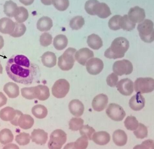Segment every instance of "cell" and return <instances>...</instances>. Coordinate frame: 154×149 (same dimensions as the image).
<instances>
[{"mask_svg":"<svg viewBox=\"0 0 154 149\" xmlns=\"http://www.w3.org/2000/svg\"><path fill=\"white\" fill-rule=\"evenodd\" d=\"M52 4L60 11L66 10L69 6V0H52Z\"/></svg>","mask_w":154,"mask_h":149,"instance_id":"41","label":"cell"},{"mask_svg":"<svg viewBox=\"0 0 154 149\" xmlns=\"http://www.w3.org/2000/svg\"><path fill=\"white\" fill-rule=\"evenodd\" d=\"M35 99L44 101L48 99L50 96V90L48 86L38 85L34 87Z\"/></svg>","mask_w":154,"mask_h":149,"instance_id":"21","label":"cell"},{"mask_svg":"<svg viewBox=\"0 0 154 149\" xmlns=\"http://www.w3.org/2000/svg\"><path fill=\"white\" fill-rule=\"evenodd\" d=\"M3 73V67L1 64V61H0V74H2Z\"/></svg>","mask_w":154,"mask_h":149,"instance_id":"56","label":"cell"},{"mask_svg":"<svg viewBox=\"0 0 154 149\" xmlns=\"http://www.w3.org/2000/svg\"><path fill=\"white\" fill-rule=\"evenodd\" d=\"M68 44L67 37L63 35H58L54 38L53 45L57 50H62L67 47Z\"/></svg>","mask_w":154,"mask_h":149,"instance_id":"29","label":"cell"},{"mask_svg":"<svg viewBox=\"0 0 154 149\" xmlns=\"http://www.w3.org/2000/svg\"><path fill=\"white\" fill-rule=\"evenodd\" d=\"M70 87V84L66 80L60 79L54 84L52 88V93L55 98L62 99L67 96Z\"/></svg>","mask_w":154,"mask_h":149,"instance_id":"8","label":"cell"},{"mask_svg":"<svg viewBox=\"0 0 154 149\" xmlns=\"http://www.w3.org/2000/svg\"><path fill=\"white\" fill-rule=\"evenodd\" d=\"M88 45L91 49L98 50L103 46V41L100 36L95 34H92L88 37Z\"/></svg>","mask_w":154,"mask_h":149,"instance_id":"28","label":"cell"},{"mask_svg":"<svg viewBox=\"0 0 154 149\" xmlns=\"http://www.w3.org/2000/svg\"><path fill=\"white\" fill-rule=\"evenodd\" d=\"M85 10L88 14L97 15L101 19H106L112 14L110 8L104 3L97 0H88L85 4Z\"/></svg>","mask_w":154,"mask_h":149,"instance_id":"3","label":"cell"},{"mask_svg":"<svg viewBox=\"0 0 154 149\" xmlns=\"http://www.w3.org/2000/svg\"><path fill=\"white\" fill-rule=\"evenodd\" d=\"M145 103L144 97L141 94L137 93L131 98L129 105L132 110L138 111L144 108Z\"/></svg>","mask_w":154,"mask_h":149,"instance_id":"17","label":"cell"},{"mask_svg":"<svg viewBox=\"0 0 154 149\" xmlns=\"http://www.w3.org/2000/svg\"><path fill=\"white\" fill-rule=\"evenodd\" d=\"M21 91L22 96L25 99L28 100L35 99L34 87H24L21 89Z\"/></svg>","mask_w":154,"mask_h":149,"instance_id":"44","label":"cell"},{"mask_svg":"<svg viewBox=\"0 0 154 149\" xmlns=\"http://www.w3.org/2000/svg\"><path fill=\"white\" fill-rule=\"evenodd\" d=\"M53 26L52 20L47 16H44L38 19L36 25L37 29L41 32H47L50 30Z\"/></svg>","mask_w":154,"mask_h":149,"instance_id":"26","label":"cell"},{"mask_svg":"<svg viewBox=\"0 0 154 149\" xmlns=\"http://www.w3.org/2000/svg\"><path fill=\"white\" fill-rule=\"evenodd\" d=\"M14 139L12 132L8 129H4L0 131V143L6 145L11 143Z\"/></svg>","mask_w":154,"mask_h":149,"instance_id":"32","label":"cell"},{"mask_svg":"<svg viewBox=\"0 0 154 149\" xmlns=\"http://www.w3.org/2000/svg\"><path fill=\"white\" fill-rule=\"evenodd\" d=\"M26 30V28L24 24L15 23V28L14 31L10 35L14 38H19L23 35Z\"/></svg>","mask_w":154,"mask_h":149,"instance_id":"36","label":"cell"},{"mask_svg":"<svg viewBox=\"0 0 154 149\" xmlns=\"http://www.w3.org/2000/svg\"><path fill=\"white\" fill-rule=\"evenodd\" d=\"M112 139L116 145L119 147H122L127 144L128 136L124 130L118 129L113 132Z\"/></svg>","mask_w":154,"mask_h":149,"instance_id":"23","label":"cell"},{"mask_svg":"<svg viewBox=\"0 0 154 149\" xmlns=\"http://www.w3.org/2000/svg\"><path fill=\"white\" fill-rule=\"evenodd\" d=\"M70 112L75 117L82 116L84 111V105L78 99L72 100L68 105Z\"/></svg>","mask_w":154,"mask_h":149,"instance_id":"18","label":"cell"},{"mask_svg":"<svg viewBox=\"0 0 154 149\" xmlns=\"http://www.w3.org/2000/svg\"><path fill=\"white\" fill-rule=\"evenodd\" d=\"M32 112L35 118L43 119L46 118L48 114L47 108L42 105H36L34 106L32 109Z\"/></svg>","mask_w":154,"mask_h":149,"instance_id":"31","label":"cell"},{"mask_svg":"<svg viewBox=\"0 0 154 149\" xmlns=\"http://www.w3.org/2000/svg\"><path fill=\"white\" fill-rule=\"evenodd\" d=\"M108 103V98L107 96L103 94H99L96 96L92 101V108L96 111H102L106 108Z\"/></svg>","mask_w":154,"mask_h":149,"instance_id":"15","label":"cell"},{"mask_svg":"<svg viewBox=\"0 0 154 149\" xmlns=\"http://www.w3.org/2000/svg\"><path fill=\"white\" fill-rule=\"evenodd\" d=\"M137 30L141 40L151 43L154 40V23L149 19H145L137 26Z\"/></svg>","mask_w":154,"mask_h":149,"instance_id":"4","label":"cell"},{"mask_svg":"<svg viewBox=\"0 0 154 149\" xmlns=\"http://www.w3.org/2000/svg\"><path fill=\"white\" fill-rule=\"evenodd\" d=\"M16 110L11 107H6L0 111V118L4 121H11L15 118Z\"/></svg>","mask_w":154,"mask_h":149,"instance_id":"27","label":"cell"},{"mask_svg":"<svg viewBox=\"0 0 154 149\" xmlns=\"http://www.w3.org/2000/svg\"><path fill=\"white\" fill-rule=\"evenodd\" d=\"M31 137L29 133L21 132L15 136V141L20 146H25L29 143Z\"/></svg>","mask_w":154,"mask_h":149,"instance_id":"40","label":"cell"},{"mask_svg":"<svg viewBox=\"0 0 154 149\" xmlns=\"http://www.w3.org/2000/svg\"><path fill=\"white\" fill-rule=\"evenodd\" d=\"M63 149H76L74 146V142L68 143L67 145H65Z\"/></svg>","mask_w":154,"mask_h":149,"instance_id":"53","label":"cell"},{"mask_svg":"<svg viewBox=\"0 0 154 149\" xmlns=\"http://www.w3.org/2000/svg\"><path fill=\"white\" fill-rule=\"evenodd\" d=\"M8 99L2 92H0V108L6 104Z\"/></svg>","mask_w":154,"mask_h":149,"instance_id":"50","label":"cell"},{"mask_svg":"<svg viewBox=\"0 0 154 149\" xmlns=\"http://www.w3.org/2000/svg\"><path fill=\"white\" fill-rule=\"evenodd\" d=\"M14 19L17 23H22L26 21L29 17L27 10L23 7H19L17 13L14 16Z\"/></svg>","mask_w":154,"mask_h":149,"instance_id":"34","label":"cell"},{"mask_svg":"<svg viewBox=\"0 0 154 149\" xmlns=\"http://www.w3.org/2000/svg\"><path fill=\"white\" fill-rule=\"evenodd\" d=\"M41 61L45 67L52 68L56 65V56L51 52H46L41 56Z\"/></svg>","mask_w":154,"mask_h":149,"instance_id":"22","label":"cell"},{"mask_svg":"<svg viewBox=\"0 0 154 149\" xmlns=\"http://www.w3.org/2000/svg\"><path fill=\"white\" fill-rule=\"evenodd\" d=\"M121 17L120 15H116L111 18L108 23L109 27L110 29L116 31L121 29L120 21Z\"/></svg>","mask_w":154,"mask_h":149,"instance_id":"42","label":"cell"},{"mask_svg":"<svg viewBox=\"0 0 154 149\" xmlns=\"http://www.w3.org/2000/svg\"><path fill=\"white\" fill-rule=\"evenodd\" d=\"M139 123L134 116H128L125 121V127L128 130H135L138 127Z\"/></svg>","mask_w":154,"mask_h":149,"instance_id":"37","label":"cell"},{"mask_svg":"<svg viewBox=\"0 0 154 149\" xmlns=\"http://www.w3.org/2000/svg\"><path fill=\"white\" fill-rule=\"evenodd\" d=\"M116 87L120 94L125 96H130L133 92V82L129 79H123L118 83Z\"/></svg>","mask_w":154,"mask_h":149,"instance_id":"12","label":"cell"},{"mask_svg":"<svg viewBox=\"0 0 154 149\" xmlns=\"http://www.w3.org/2000/svg\"><path fill=\"white\" fill-rule=\"evenodd\" d=\"M2 149H19V148L16 144H10L5 146Z\"/></svg>","mask_w":154,"mask_h":149,"instance_id":"51","label":"cell"},{"mask_svg":"<svg viewBox=\"0 0 154 149\" xmlns=\"http://www.w3.org/2000/svg\"><path fill=\"white\" fill-rule=\"evenodd\" d=\"M88 139L84 136H82L74 142L76 149H86L88 146Z\"/></svg>","mask_w":154,"mask_h":149,"instance_id":"46","label":"cell"},{"mask_svg":"<svg viewBox=\"0 0 154 149\" xmlns=\"http://www.w3.org/2000/svg\"><path fill=\"white\" fill-rule=\"evenodd\" d=\"M15 28V23L8 18L0 19V32L5 34L11 35Z\"/></svg>","mask_w":154,"mask_h":149,"instance_id":"19","label":"cell"},{"mask_svg":"<svg viewBox=\"0 0 154 149\" xmlns=\"http://www.w3.org/2000/svg\"><path fill=\"white\" fill-rule=\"evenodd\" d=\"M34 123V120L31 116L27 114H22L19 117L18 125L21 129H28L31 128Z\"/></svg>","mask_w":154,"mask_h":149,"instance_id":"25","label":"cell"},{"mask_svg":"<svg viewBox=\"0 0 154 149\" xmlns=\"http://www.w3.org/2000/svg\"><path fill=\"white\" fill-rule=\"evenodd\" d=\"M133 149H154V141L152 139L145 140L140 145L135 146Z\"/></svg>","mask_w":154,"mask_h":149,"instance_id":"47","label":"cell"},{"mask_svg":"<svg viewBox=\"0 0 154 149\" xmlns=\"http://www.w3.org/2000/svg\"><path fill=\"white\" fill-rule=\"evenodd\" d=\"M5 69L10 78L26 85L32 83L38 72L37 66L23 55H15L10 58Z\"/></svg>","mask_w":154,"mask_h":149,"instance_id":"1","label":"cell"},{"mask_svg":"<svg viewBox=\"0 0 154 149\" xmlns=\"http://www.w3.org/2000/svg\"><path fill=\"white\" fill-rule=\"evenodd\" d=\"M120 26L121 29L127 31H131L135 27L136 24L132 22L129 19L128 15L125 14L121 17L120 21Z\"/></svg>","mask_w":154,"mask_h":149,"instance_id":"33","label":"cell"},{"mask_svg":"<svg viewBox=\"0 0 154 149\" xmlns=\"http://www.w3.org/2000/svg\"><path fill=\"white\" fill-rule=\"evenodd\" d=\"M86 70L90 74L96 75L103 71L104 64L101 59L97 58H92L86 63Z\"/></svg>","mask_w":154,"mask_h":149,"instance_id":"11","label":"cell"},{"mask_svg":"<svg viewBox=\"0 0 154 149\" xmlns=\"http://www.w3.org/2000/svg\"><path fill=\"white\" fill-rule=\"evenodd\" d=\"M79 132L82 136H85L88 140H91L95 130L88 125H84L79 129Z\"/></svg>","mask_w":154,"mask_h":149,"instance_id":"43","label":"cell"},{"mask_svg":"<svg viewBox=\"0 0 154 149\" xmlns=\"http://www.w3.org/2000/svg\"><path fill=\"white\" fill-rule=\"evenodd\" d=\"M134 133L138 139H144L148 136V129L143 124L139 123L137 128L134 132Z\"/></svg>","mask_w":154,"mask_h":149,"instance_id":"38","label":"cell"},{"mask_svg":"<svg viewBox=\"0 0 154 149\" xmlns=\"http://www.w3.org/2000/svg\"><path fill=\"white\" fill-rule=\"evenodd\" d=\"M128 17L134 23H141L145 19V11L139 7H134L130 9Z\"/></svg>","mask_w":154,"mask_h":149,"instance_id":"14","label":"cell"},{"mask_svg":"<svg viewBox=\"0 0 154 149\" xmlns=\"http://www.w3.org/2000/svg\"><path fill=\"white\" fill-rule=\"evenodd\" d=\"M76 50L68 48L58 58V66L63 71H68L73 68L75 62V55Z\"/></svg>","mask_w":154,"mask_h":149,"instance_id":"5","label":"cell"},{"mask_svg":"<svg viewBox=\"0 0 154 149\" xmlns=\"http://www.w3.org/2000/svg\"><path fill=\"white\" fill-rule=\"evenodd\" d=\"M154 80L150 78H137L134 82V90L140 94H145L154 91Z\"/></svg>","mask_w":154,"mask_h":149,"instance_id":"7","label":"cell"},{"mask_svg":"<svg viewBox=\"0 0 154 149\" xmlns=\"http://www.w3.org/2000/svg\"><path fill=\"white\" fill-rule=\"evenodd\" d=\"M53 37L48 32H45L41 35L39 38L40 45L43 47L50 46L52 43Z\"/></svg>","mask_w":154,"mask_h":149,"instance_id":"45","label":"cell"},{"mask_svg":"<svg viewBox=\"0 0 154 149\" xmlns=\"http://www.w3.org/2000/svg\"><path fill=\"white\" fill-rule=\"evenodd\" d=\"M4 46V40L2 35H0V50L2 49Z\"/></svg>","mask_w":154,"mask_h":149,"instance_id":"55","label":"cell"},{"mask_svg":"<svg viewBox=\"0 0 154 149\" xmlns=\"http://www.w3.org/2000/svg\"><path fill=\"white\" fill-rule=\"evenodd\" d=\"M4 9L5 14L8 17L13 18L17 13L18 7L16 3L11 0H10L5 2L4 6Z\"/></svg>","mask_w":154,"mask_h":149,"instance_id":"30","label":"cell"},{"mask_svg":"<svg viewBox=\"0 0 154 149\" xmlns=\"http://www.w3.org/2000/svg\"><path fill=\"white\" fill-rule=\"evenodd\" d=\"M129 47V42L128 39L123 37H118L113 40L110 47L106 50L105 56L113 59L121 58L125 56Z\"/></svg>","mask_w":154,"mask_h":149,"instance_id":"2","label":"cell"},{"mask_svg":"<svg viewBox=\"0 0 154 149\" xmlns=\"http://www.w3.org/2000/svg\"><path fill=\"white\" fill-rule=\"evenodd\" d=\"M94 57V53L87 48H82L75 53V58L76 60L83 66H85L89 59Z\"/></svg>","mask_w":154,"mask_h":149,"instance_id":"13","label":"cell"},{"mask_svg":"<svg viewBox=\"0 0 154 149\" xmlns=\"http://www.w3.org/2000/svg\"><path fill=\"white\" fill-rule=\"evenodd\" d=\"M31 138L32 142L39 145H44L48 139V133L43 129H35L32 132Z\"/></svg>","mask_w":154,"mask_h":149,"instance_id":"16","label":"cell"},{"mask_svg":"<svg viewBox=\"0 0 154 149\" xmlns=\"http://www.w3.org/2000/svg\"><path fill=\"white\" fill-rule=\"evenodd\" d=\"M23 113L20 111L16 110V115L15 118L12 121H11V123L14 126H18V121L19 117L23 114Z\"/></svg>","mask_w":154,"mask_h":149,"instance_id":"49","label":"cell"},{"mask_svg":"<svg viewBox=\"0 0 154 149\" xmlns=\"http://www.w3.org/2000/svg\"><path fill=\"white\" fill-rule=\"evenodd\" d=\"M118 82V77L115 73H112L107 77L106 82L111 87H115Z\"/></svg>","mask_w":154,"mask_h":149,"instance_id":"48","label":"cell"},{"mask_svg":"<svg viewBox=\"0 0 154 149\" xmlns=\"http://www.w3.org/2000/svg\"><path fill=\"white\" fill-rule=\"evenodd\" d=\"M85 24V20L81 16H77L71 19L70 22V26L72 30L80 29Z\"/></svg>","mask_w":154,"mask_h":149,"instance_id":"35","label":"cell"},{"mask_svg":"<svg viewBox=\"0 0 154 149\" xmlns=\"http://www.w3.org/2000/svg\"><path fill=\"white\" fill-rule=\"evenodd\" d=\"M4 91L11 99H15L19 95V87L13 82L6 84L3 88Z\"/></svg>","mask_w":154,"mask_h":149,"instance_id":"24","label":"cell"},{"mask_svg":"<svg viewBox=\"0 0 154 149\" xmlns=\"http://www.w3.org/2000/svg\"><path fill=\"white\" fill-rule=\"evenodd\" d=\"M67 134L61 129L54 131L50 135L48 144L49 149H61L67 141Z\"/></svg>","mask_w":154,"mask_h":149,"instance_id":"6","label":"cell"},{"mask_svg":"<svg viewBox=\"0 0 154 149\" xmlns=\"http://www.w3.org/2000/svg\"><path fill=\"white\" fill-rule=\"evenodd\" d=\"M106 113L111 120L117 122L122 121L126 116V113L123 108L115 103L110 104L109 105Z\"/></svg>","mask_w":154,"mask_h":149,"instance_id":"10","label":"cell"},{"mask_svg":"<svg viewBox=\"0 0 154 149\" xmlns=\"http://www.w3.org/2000/svg\"><path fill=\"white\" fill-rule=\"evenodd\" d=\"M91 140L98 145L103 146L108 144L110 141V135L105 131L98 132L93 134Z\"/></svg>","mask_w":154,"mask_h":149,"instance_id":"20","label":"cell"},{"mask_svg":"<svg viewBox=\"0 0 154 149\" xmlns=\"http://www.w3.org/2000/svg\"><path fill=\"white\" fill-rule=\"evenodd\" d=\"M84 120L81 118H72L69 122V129L77 131L83 126Z\"/></svg>","mask_w":154,"mask_h":149,"instance_id":"39","label":"cell"},{"mask_svg":"<svg viewBox=\"0 0 154 149\" xmlns=\"http://www.w3.org/2000/svg\"><path fill=\"white\" fill-rule=\"evenodd\" d=\"M41 2L46 5H50L52 4V0H41Z\"/></svg>","mask_w":154,"mask_h":149,"instance_id":"54","label":"cell"},{"mask_svg":"<svg viewBox=\"0 0 154 149\" xmlns=\"http://www.w3.org/2000/svg\"><path fill=\"white\" fill-rule=\"evenodd\" d=\"M112 70L117 75H129L131 74L133 71V67L131 62L128 60L123 59L114 62Z\"/></svg>","mask_w":154,"mask_h":149,"instance_id":"9","label":"cell"},{"mask_svg":"<svg viewBox=\"0 0 154 149\" xmlns=\"http://www.w3.org/2000/svg\"><path fill=\"white\" fill-rule=\"evenodd\" d=\"M21 3L26 6L30 5L33 3L34 0H19Z\"/></svg>","mask_w":154,"mask_h":149,"instance_id":"52","label":"cell"}]
</instances>
